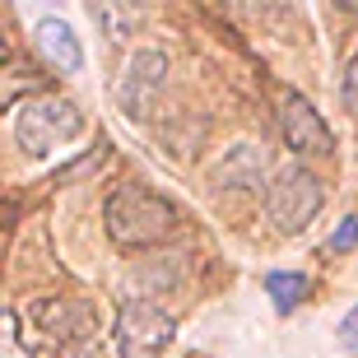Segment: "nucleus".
<instances>
[{"label":"nucleus","instance_id":"obj_1","mask_svg":"<svg viewBox=\"0 0 358 358\" xmlns=\"http://www.w3.org/2000/svg\"><path fill=\"white\" fill-rule=\"evenodd\" d=\"M107 219V238L117 247H163L177 238L182 214L173 200H163L159 191H149L140 182H121L103 205Z\"/></svg>","mask_w":358,"mask_h":358},{"label":"nucleus","instance_id":"obj_2","mask_svg":"<svg viewBox=\"0 0 358 358\" xmlns=\"http://www.w3.org/2000/svg\"><path fill=\"white\" fill-rule=\"evenodd\" d=\"M177 335V321L149 298H126L117 307V326H112V345L117 358H163Z\"/></svg>","mask_w":358,"mask_h":358},{"label":"nucleus","instance_id":"obj_3","mask_svg":"<svg viewBox=\"0 0 358 358\" xmlns=\"http://www.w3.org/2000/svg\"><path fill=\"white\" fill-rule=\"evenodd\" d=\"M80 126H84L80 107L66 103V98H28L14 112V140L24 154H52L56 145L75 140Z\"/></svg>","mask_w":358,"mask_h":358},{"label":"nucleus","instance_id":"obj_4","mask_svg":"<svg viewBox=\"0 0 358 358\" xmlns=\"http://www.w3.org/2000/svg\"><path fill=\"white\" fill-rule=\"evenodd\" d=\"M266 214H270V224H275L279 233H303L321 214V182L307 173L303 163L279 168L270 191H266Z\"/></svg>","mask_w":358,"mask_h":358},{"label":"nucleus","instance_id":"obj_5","mask_svg":"<svg viewBox=\"0 0 358 358\" xmlns=\"http://www.w3.org/2000/svg\"><path fill=\"white\" fill-rule=\"evenodd\" d=\"M33 326L56 345H84L93 340V307L80 293H52V298H33Z\"/></svg>","mask_w":358,"mask_h":358},{"label":"nucleus","instance_id":"obj_6","mask_svg":"<svg viewBox=\"0 0 358 358\" xmlns=\"http://www.w3.org/2000/svg\"><path fill=\"white\" fill-rule=\"evenodd\" d=\"M279 131H284L289 149H298L307 159H331L335 154L331 126L321 121V112L307 103L303 93H284V103H279Z\"/></svg>","mask_w":358,"mask_h":358},{"label":"nucleus","instance_id":"obj_7","mask_svg":"<svg viewBox=\"0 0 358 358\" xmlns=\"http://www.w3.org/2000/svg\"><path fill=\"white\" fill-rule=\"evenodd\" d=\"M163 80H168V56H163L159 47H140L117 75V103L126 107L131 117H145L149 103L159 98Z\"/></svg>","mask_w":358,"mask_h":358},{"label":"nucleus","instance_id":"obj_8","mask_svg":"<svg viewBox=\"0 0 358 358\" xmlns=\"http://www.w3.org/2000/svg\"><path fill=\"white\" fill-rule=\"evenodd\" d=\"M33 47H38L61 75H75V70L84 66V47H80V38H75V28H70L66 19H52V14L38 19V24H33Z\"/></svg>","mask_w":358,"mask_h":358},{"label":"nucleus","instance_id":"obj_9","mask_svg":"<svg viewBox=\"0 0 358 358\" xmlns=\"http://www.w3.org/2000/svg\"><path fill=\"white\" fill-rule=\"evenodd\" d=\"M261 173H266V154L252 149V145H238L224 163H219V182L224 186H256Z\"/></svg>","mask_w":358,"mask_h":358},{"label":"nucleus","instance_id":"obj_10","mask_svg":"<svg viewBox=\"0 0 358 358\" xmlns=\"http://www.w3.org/2000/svg\"><path fill=\"white\" fill-rule=\"evenodd\" d=\"M266 293L275 298L279 312H293V307L307 298V275H293V270H270V275H266Z\"/></svg>","mask_w":358,"mask_h":358},{"label":"nucleus","instance_id":"obj_11","mask_svg":"<svg viewBox=\"0 0 358 358\" xmlns=\"http://www.w3.org/2000/svg\"><path fill=\"white\" fill-rule=\"evenodd\" d=\"M0 345H5V358H33L24 349V335H19V312H5L0 317Z\"/></svg>","mask_w":358,"mask_h":358},{"label":"nucleus","instance_id":"obj_12","mask_svg":"<svg viewBox=\"0 0 358 358\" xmlns=\"http://www.w3.org/2000/svg\"><path fill=\"white\" fill-rule=\"evenodd\" d=\"M349 247H358V219H345L340 233L331 238V252H349Z\"/></svg>","mask_w":358,"mask_h":358},{"label":"nucleus","instance_id":"obj_13","mask_svg":"<svg viewBox=\"0 0 358 358\" xmlns=\"http://www.w3.org/2000/svg\"><path fill=\"white\" fill-rule=\"evenodd\" d=\"M345 107L358 112V56L349 61V70H345Z\"/></svg>","mask_w":358,"mask_h":358},{"label":"nucleus","instance_id":"obj_14","mask_svg":"<svg viewBox=\"0 0 358 358\" xmlns=\"http://www.w3.org/2000/svg\"><path fill=\"white\" fill-rule=\"evenodd\" d=\"M340 345H345V349H354V354H358V307L349 312L345 321H340Z\"/></svg>","mask_w":358,"mask_h":358},{"label":"nucleus","instance_id":"obj_15","mask_svg":"<svg viewBox=\"0 0 358 358\" xmlns=\"http://www.w3.org/2000/svg\"><path fill=\"white\" fill-rule=\"evenodd\" d=\"M61 358H103V354L93 349V340H84V345H70V349H66Z\"/></svg>","mask_w":358,"mask_h":358}]
</instances>
